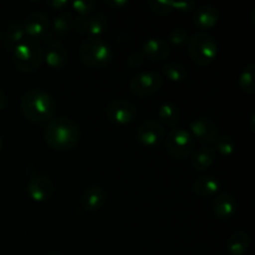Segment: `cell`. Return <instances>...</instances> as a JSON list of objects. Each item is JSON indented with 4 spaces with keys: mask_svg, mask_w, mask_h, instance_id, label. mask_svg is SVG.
<instances>
[{
    "mask_svg": "<svg viewBox=\"0 0 255 255\" xmlns=\"http://www.w3.org/2000/svg\"><path fill=\"white\" fill-rule=\"evenodd\" d=\"M163 85V79L157 71L147 70L137 74L129 82V90L138 97H149L157 94Z\"/></svg>",
    "mask_w": 255,
    "mask_h": 255,
    "instance_id": "cell-7",
    "label": "cell"
},
{
    "mask_svg": "<svg viewBox=\"0 0 255 255\" xmlns=\"http://www.w3.org/2000/svg\"><path fill=\"white\" fill-rule=\"evenodd\" d=\"M81 61L92 69H102L111 62L112 50L99 37H89L81 44L79 49Z\"/></svg>",
    "mask_w": 255,
    "mask_h": 255,
    "instance_id": "cell-5",
    "label": "cell"
},
{
    "mask_svg": "<svg viewBox=\"0 0 255 255\" xmlns=\"http://www.w3.org/2000/svg\"><path fill=\"white\" fill-rule=\"evenodd\" d=\"M181 111L173 102H164L158 107V119L167 126H174L179 121Z\"/></svg>",
    "mask_w": 255,
    "mask_h": 255,
    "instance_id": "cell-21",
    "label": "cell"
},
{
    "mask_svg": "<svg viewBox=\"0 0 255 255\" xmlns=\"http://www.w3.org/2000/svg\"><path fill=\"white\" fill-rule=\"evenodd\" d=\"M143 64V56H141L139 54H132L128 57V65L132 69H138L141 65Z\"/></svg>",
    "mask_w": 255,
    "mask_h": 255,
    "instance_id": "cell-32",
    "label": "cell"
},
{
    "mask_svg": "<svg viewBox=\"0 0 255 255\" xmlns=\"http://www.w3.org/2000/svg\"><path fill=\"white\" fill-rule=\"evenodd\" d=\"M214 143H216V151L218 152L221 156L229 157L234 153V151H236V143H234L233 138H231L229 136L217 137Z\"/></svg>",
    "mask_w": 255,
    "mask_h": 255,
    "instance_id": "cell-26",
    "label": "cell"
},
{
    "mask_svg": "<svg viewBox=\"0 0 255 255\" xmlns=\"http://www.w3.org/2000/svg\"><path fill=\"white\" fill-rule=\"evenodd\" d=\"M188 54L192 61L201 67L209 66L218 55L216 39L207 32H196L187 42Z\"/></svg>",
    "mask_w": 255,
    "mask_h": 255,
    "instance_id": "cell-3",
    "label": "cell"
},
{
    "mask_svg": "<svg viewBox=\"0 0 255 255\" xmlns=\"http://www.w3.org/2000/svg\"><path fill=\"white\" fill-rule=\"evenodd\" d=\"M1 147H2V141H1V137H0V151H1Z\"/></svg>",
    "mask_w": 255,
    "mask_h": 255,
    "instance_id": "cell-37",
    "label": "cell"
},
{
    "mask_svg": "<svg viewBox=\"0 0 255 255\" xmlns=\"http://www.w3.org/2000/svg\"><path fill=\"white\" fill-rule=\"evenodd\" d=\"M162 70L167 79L172 82H182L187 79L186 67L177 62H168V64L163 65Z\"/></svg>",
    "mask_w": 255,
    "mask_h": 255,
    "instance_id": "cell-24",
    "label": "cell"
},
{
    "mask_svg": "<svg viewBox=\"0 0 255 255\" xmlns=\"http://www.w3.org/2000/svg\"><path fill=\"white\" fill-rule=\"evenodd\" d=\"M169 4H171L173 11L174 10H178L181 12H189L196 9V4L191 1H169Z\"/></svg>",
    "mask_w": 255,
    "mask_h": 255,
    "instance_id": "cell-31",
    "label": "cell"
},
{
    "mask_svg": "<svg viewBox=\"0 0 255 255\" xmlns=\"http://www.w3.org/2000/svg\"><path fill=\"white\" fill-rule=\"evenodd\" d=\"M188 34H187L186 30L181 29V27H177V29H173L171 32H169V44H172L176 47H183L184 45H187L188 42Z\"/></svg>",
    "mask_w": 255,
    "mask_h": 255,
    "instance_id": "cell-28",
    "label": "cell"
},
{
    "mask_svg": "<svg viewBox=\"0 0 255 255\" xmlns=\"http://www.w3.org/2000/svg\"><path fill=\"white\" fill-rule=\"evenodd\" d=\"M80 138L79 127L66 117L51 119L44 129V139L55 151H69L74 148Z\"/></svg>",
    "mask_w": 255,
    "mask_h": 255,
    "instance_id": "cell-1",
    "label": "cell"
},
{
    "mask_svg": "<svg viewBox=\"0 0 255 255\" xmlns=\"http://www.w3.org/2000/svg\"><path fill=\"white\" fill-rule=\"evenodd\" d=\"M106 199L104 189L100 186H90L82 194V206L87 212H97L102 208Z\"/></svg>",
    "mask_w": 255,
    "mask_h": 255,
    "instance_id": "cell-17",
    "label": "cell"
},
{
    "mask_svg": "<svg viewBox=\"0 0 255 255\" xmlns=\"http://www.w3.org/2000/svg\"><path fill=\"white\" fill-rule=\"evenodd\" d=\"M47 5L52 10H62L64 7H66L69 5V1L67 0H51V1L47 2Z\"/></svg>",
    "mask_w": 255,
    "mask_h": 255,
    "instance_id": "cell-34",
    "label": "cell"
},
{
    "mask_svg": "<svg viewBox=\"0 0 255 255\" xmlns=\"http://www.w3.org/2000/svg\"><path fill=\"white\" fill-rule=\"evenodd\" d=\"M251 238L244 231H237L232 234L227 242V251L231 255H244L249 251Z\"/></svg>",
    "mask_w": 255,
    "mask_h": 255,
    "instance_id": "cell-19",
    "label": "cell"
},
{
    "mask_svg": "<svg viewBox=\"0 0 255 255\" xmlns=\"http://www.w3.org/2000/svg\"><path fill=\"white\" fill-rule=\"evenodd\" d=\"M166 147L173 158L184 159L193 153L194 138L189 131L178 127L168 133L166 138Z\"/></svg>",
    "mask_w": 255,
    "mask_h": 255,
    "instance_id": "cell-6",
    "label": "cell"
},
{
    "mask_svg": "<svg viewBox=\"0 0 255 255\" xmlns=\"http://www.w3.org/2000/svg\"><path fill=\"white\" fill-rule=\"evenodd\" d=\"M44 60L46 61L47 66L51 69H62L67 62L66 50L60 42H51L44 52Z\"/></svg>",
    "mask_w": 255,
    "mask_h": 255,
    "instance_id": "cell-18",
    "label": "cell"
},
{
    "mask_svg": "<svg viewBox=\"0 0 255 255\" xmlns=\"http://www.w3.org/2000/svg\"><path fill=\"white\" fill-rule=\"evenodd\" d=\"M6 105H7L6 95H5V92L2 91V89L0 87V112H1L5 107H6Z\"/></svg>",
    "mask_w": 255,
    "mask_h": 255,
    "instance_id": "cell-35",
    "label": "cell"
},
{
    "mask_svg": "<svg viewBox=\"0 0 255 255\" xmlns=\"http://www.w3.org/2000/svg\"><path fill=\"white\" fill-rule=\"evenodd\" d=\"M71 7L80 15V17H84L95 9V2L92 0H75L71 2Z\"/></svg>",
    "mask_w": 255,
    "mask_h": 255,
    "instance_id": "cell-29",
    "label": "cell"
},
{
    "mask_svg": "<svg viewBox=\"0 0 255 255\" xmlns=\"http://www.w3.org/2000/svg\"><path fill=\"white\" fill-rule=\"evenodd\" d=\"M254 74H255V66L253 64H249L244 67L243 71H242L241 75H239L238 85L244 94L253 95L255 92Z\"/></svg>",
    "mask_w": 255,
    "mask_h": 255,
    "instance_id": "cell-23",
    "label": "cell"
},
{
    "mask_svg": "<svg viewBox=\"0 0 255 255\" xmlns=\"http://www.w3.org/2000/svg\"><path fill=\"white\" fill-rule=\"evenodd\" d=\"M106 116L112 124L125 126L136 119L137 110L131 102L125 100H114L107 105Z\"/></svg>",
    "mask_w": 255,
    "mask_h": 255,
    "instance_id": "cell-8",
    "label": "cell"
},
{
    "mask_svg": "<svg viewBox=\"0 0 255 255\" xmlns=\"http://www.w3.org/2000/svg\"><path fill=\"white\" fill-rule=\"evenodd\" d=\"M21 112L32 124H47L55 114V102L46 91L31 89L21 99Z\"/></svg>",
    "mask_w": 255,
    "mask_h": 255,
    "instance_id": "cell-2",
    "label": "cell"
},
{
    "mask_svg": "<svg viewBox=\"0 0 255 255\" xmlns=\"http://www.w3.org/2000/svg\"><path fill=\"white\" fill-rule=\"evenodd\" d=\"M46 255H62L61 253H57V252H50V253H47Z\"/></svg>",
    "mask_w": 255,
    "mask_h": 255,
    "instance_id": "cell-36",
    "label": "cell"
},
{
    "mask_svg": "<svg viewBox=\"0 0 255 255\" xmlns=\"http://www.w3.org/2000/svg\"><path fill=\"white\" fill-rule=\"evenodd\" d=\"M105 2H106L107 6H110L111 9L115 10H121L128 5V1H127V0H106Z\"/></svg>",
    "mask_w": 255,
    "mask_h": 255,
    "instance_id": "cell-33",
    "label": "cell"
},
{
    "mask_svg": "<svg viewBox=\"0 0 255 255\" xmlns=\"http://www.w3.org/2000/svg\"><path fill=\"white\" fill-rule=\"evenodd\" d=\"M74 17L70 12H62L54 20V30L57 34H67L72 29Z\"/></svg>",
    "mask_w": 255,
    "mask_h": 255,
    "instance_id": "cell-27",
    "label": "cell"
},
{
    "mask_svg": "<svg viewBox=\"0 0 255 255\" xmlns=\"http://www.w3.org/2000/svg\"><path fill=\"white\" fill-rule=\"evenodd\" d=\"M213 212L221 221H229L237 213V201L231 193H219L213 201Z\"/></svg>",
    "mask_w": 255,
    "mask_h": 255,
    "instance_id": "cell-13",
    "label": "cell"
},
{
    "mask_svg": "<svg viewBox=\"0 0 255 255\" xmlns=\"http://www.w3.org/2000/svg\"><path fill=\"white\" fill-rule=\"evenodd\" d=\"M142 50H143L144 56L152 61L166 60L171 54V47H169L168 42L159 37H151V39L146 40L142 45Z\"/></svg>",
    "mask_w": 255,
    "mask_h": 255,
    "instance_id": "cell-14",
    "label": "cell"
},
{
    "mask_svg": "<svg viewBox=\"0 0 255 255\" xmlns=\"http://www.w3.org/2000/svg\"><path fill=\"white\" fill-rule=\"evenodd\" d=\"M219 10L213 5H203L196 10L193 16V22L199 30H211L218 24Z\"/></svg>",
    "mask_w": 255,
    "mask_h": 255,
    "instance_id": "cell-15",
    "label": "cell"
},
{
    "mask_svg": "<svg viewBox=\"0 0 255 255\" xmlns=\"http://www.w3.org/2000/svg\"><path fill=\"white\" fill-rule=\"evenodd\" d=\"M107 17L104 14H96L90 19H86L85 32L91 35V37H99L106 31Z\"/></svg>",
    "mask_w": 255,
    "mask_h": 255,
    "instance_id": "cell-22",
    "label": "cell"
},
{
    "mask_svg": "<svg viewBox=\"0 0 255 255\" xmlns=\"http://www.w3.org/2000/svg\"><path fill=\"white\" fill-rule=\"evenodd\" d=\"M166 132L163 125L157 121H147L138 127L136 137L141 144L144 147H156L163 142Z\"/></svg>",
    "mask_w": 255,
    "mask_h": 255,
    "instance_id": "cell-10",
    "label": "cell"
},
{
    "mask_svg": "<svg viewBox=\"0 0 255 255\" xmlns=\"http://www.w3.org/2000/svg\"><path fill=\"white\" fill-rule=\"evenodd\" d=\"M193 138H196L199 143L211 144L214 143L218 137V126L216 122L208 117H199V119L193 120L189 126Z\"/></svg>",
    "mask_w": 255,
    "mask_h": 255,
    "instance_id": "cell-9",
    "label": "cell"
},
{
    "mask_svg": "<svg viewBox=\"0 0 255 255\" xmlns=\"http://www.w3.org/2000/svg\"><path fill=\"white\" fill-rule=\"evenodd\" d=\"M216 161V151L211 147H202L192 153L191 164L196 171L202 172L208 169Z\"/></svg>",
    "mask_w": 255,
    "mask_h": 255,
    "instance_id": "cell-20",
    "label": "cell"
},
{
    "mask_svg": "<svg viewBox=\"0 0 255 255\" xmlns=\"http://www.w3.org/2000/svg\"><path fill=\"white\" fill-rule=\"evenodd\" d=\"M25 31L22 29V25L17 24V22H12L6 30V42L9 46H16L17 44L25 40Z\"/></svg>",
    "mask_w": 255,
    "mask_h": 255,
    "instance_id": "cell-25",
    "label": "cell"
},
{
    "mask_svg": "<svg viewBox=\"0 0 255 255\" xmlns=\"http://www.w3.org/2000/svg\"><path fill=\"white\" fill-rule=\"evenodd\" d=\"M27 193L32 201L41 203V202L49 201L50 197L54 193V186L49 178L37 176L30 179L29 184H27Z\"/></svg>",
    "mask_w": 255,
    "mask_h": 255,
    "instance_id": "cell-12",
    "label": "cell"
},
{
    "mask_svg": "<svg viewBox=\"0 0 255 255\" xmlns=\"http://www.w3.org/2000/svg\"><path fill=\"white\" fill-rule=\"evenodd\" d=\"M222 189V182L212 176L199 177L193 183V192L201 198H209L216 196Z\"/></svg>",
    "mask_w": 255,
    "mask_h": 255,
    "instance_id": "cell-16",
    "label": "cell"
},
{
    "mask_svg": "<svg viewBox=\"0 0 255 255\" xmlns=\"http://www.w3.org/2000/svg\"><path fill=\"white\" fill-rule=\"evenodd\" d=\"M14 64L20 71L35 72L44 61V51L36 40L25 39L12 50Z\"/></svg>",
    "mask_w": 255,
    "mask_h": 255,
    "instance_id": "cell-4",
    "label": "cell"
},
{
    "mask_svg": "<svg viewBox=\"0 0 255 255\" xmlns=\"http://www.w3.org/2000/svg\"><path fill=\"white\" fill-rule=\"evenodd\" d=\"M148 5L151 6V9L158 15H168V14H171V12H173V9H172L169 1H158V0H151V1L148 2Z\"/></svg>",
    "mask_w": 255,
    "mask_h": 255,
    "instance_id": "cell-30",
    "label": "cell"
},
{
    "mask_svg": "<svg viewBox=\"0 0 255 255\" xmlns=\"http://www.w3.org/2000/svg\"><path fill=\"white\" fill-rule=\"evenodd\" d=\"M0 40H1V31H0Z\"/></svg>",
    "mask_w": 255,
    "mask_h": 255,
    "instance_id": "cell-38",
    "label": "cell"
},
{
    "mask_svg": "<svg viewBox=\"0 0 255 255\" xmlns=\"http://www.w3.org/2000/svg\"><path fill=\"white\" fill-rule=\"evenodd\" d=\"M22 29H24L25 35L29 36V39H40L49 30V19L44 12L34 11L25 19Z\"/></svg>",
    "mask_w": 255,
    "mask_h": 255,
    "instance_id": "cell-11",
    "label": "cell"
}]
</instances>
